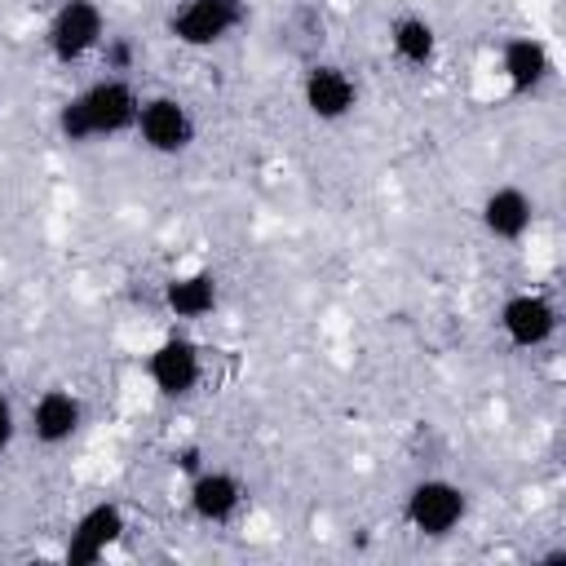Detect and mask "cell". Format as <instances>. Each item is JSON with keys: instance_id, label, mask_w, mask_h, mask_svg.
I'll list each match as a JSON object with an SVG mask.
<instances>
[{"instance_id": "obj_1", "label": "cell", "mask_w": 566, "mask_h": 566, "mask_svg": "<svg viewBox=\"0 0 566 566\" xmlns=\"http://www.w3.org/2000/svg\"><path fill=\"white\" fill-rule=\"evenodd\" d=\"M137 88L124 75H102L57 111V133L66 142H93V137H119L137 124Z\"/></svg>"}, {"instance_id": "obj_2", "label": "cell", "mask_w": 566, "mask_h": 566, "mask_svg": "<svg viewBox=\"0 0 566 566\" xmlns=\"http://www.w3.org/2000/svg\"><path fill=\"white\" fill-rule=\"evenodd\" d=\"M402 513H407V526H411L416 535L442 539V535H451V531L464 522L469 495H464L455 482H447V478H420V482L407 491Z\"/></svg>"}, {"instance_id": "obj_3", "label": "cell", "mask_w": 566, "mask_h": 566, "mask_svg": "<svg viewBox=\"0 0 566 566\" xmlns=\"http://www.w3.org/2000/svg\"><path fill=\"white\" fill-rule=\"evenodd\" d=\"M44 40H49L53 62H62V66L97 53L102 40H106V13H102V4L97 0H62Z\"/></svg>"}, {"instance_id": "obj_4", "label": "cell", "mask_w": 566, "mask_h": 566, "mask_svg": "<svg viewBox=\"0 0 566 566\" xmlns=\"http://www.w3.org/2000/svg\"><path fill=\"white\" fill-rule=\"evenodd\" d=\"M243 18H248L243 0H181L168 18V31L186 49H212L230 31H239Z\"/></svg>"}, {"instance_id": "obj_5", "label": "cell", "mask_w": 566, "mask_h": 566, "mask_svg": "<svg viewBox=\"0 0 566 566\" xmlns=\"http://www.w3.org/2000/svg\"><path fill=\"white\" fill-rule=\"evenodd\" d=\"M137 137H142V146L146 150H155V155H181L190 142H195V119H190V111L177 102V97H168V93H159V97H146L142 106H137Z\"/></svg>"}, {"instance_id": "obj_6", "label": "cell", "mask_w": 566, "mask_h": 566, "mask_svg": "<svg viewBox=\"0 0 566 566\" xmlns=\"http://www.w3.org/2000/svg\"><path fill=\"white\" fill-rule=\"evenodd\" d=\"M500 332L513 349H539L557 332V305L539 292H513L500 305Z\"/></svg>"}, {"instance_id": "obj_7", "label": "cell", "mask_w": 566, "mask_h": 566, "mask_svg": "<svg viewBox=\"0 0 566 566\" xmlns=\"http://www.w3.org/2000/svg\"><path fill=\"white\" fill-rule=\"evenodd\" d=\"M146 376H150V385H155L164 398H186V394L199 385V376H203V354H199L195 340L168 336V340H159V345L150 349Z\"/></svg>"}, {"instance_id": "obj_8", "label": "cell", "mask_w": 566, "mask_h": 566, "mask_svg": "<svg viewBox=\"0 0 566 566\" xmlns=\"http://www.w3.org/2000/svg\"><path fill=\"white\" fill-rule=\"evenodd\" d=\"M119 535H124V509L111 504V500H102V504H93V509H84V513L75 517L62 557H66V566H93V562L106 557V548H111Z\"/></svg>"}, {"instance_id": "obj_9", "label": "cell", "mask_w": 566, "mask_h": 566, "mask_svg": "<svg viewBox=\"0 0 566 566\" xmlns=\"http://www.w3.org/2000/svg\"><path fill=\"white\" fill-rule=\"evenodd\" d=\"M301 102H305V111H310L314 119L336 124V119H345V115L358 106V84H354L340 66L318 62V66H310L305 80H301Z\"/></svg>"}, {"instance_id": "obj_10", "label": "cell", "mask_w": 566, "mask_h": 566, "mask_svg": "<svg viewBox=\"0 0 566 566\" xmlns=\"http://www.w3.org/2000/svg\"><path fill=\"white\" fill-rule=\"evenodd\" d=\"M190 513L208 526H226L243 509V482L226 469H199L190 478Z\"/></svg>"}, {"instance_id": "obj_11", "label": "cell", "mask_w": 566, "mask_h": 566, "mask_svg": "<svg viewBox=\"0 0 566 566\" xmlns=\"http://www.w3.org/2000/svg\"><path fill=\"white\" fill-rule=\"evenodd\" d=\"M84 424V402L71 394V389H44L35 402H31V433L35 442L44 447H62L80 433Z\"/></svg>"}, {"instance_id": "obj_12", "label": "cell", "mask_w": 566, "mask_h": 566, "mask_svg": "<svg viewBox=\"0 0 566 566\" xmlns=\"http://www.w3.org/2000/svg\"><path fill=\"white\" fill-rule=\"evenodd\" d=\"M535 221V203L522 186H495L486 199H482V226L491 239H504V243H517Z\"/></svg>"}, {"instance_id": "obj_13", "label": "cell", "mask_w": 566, "mask_h": 566, "mask_svg": "<svg viewBox=\"0 0 566 566\" xmlns=\"http://www.w3.org/2000/svg\"><path fill=\"white\" fill-rule=\"evenodd\" d=\"M500 71L509 80L513 93H535L548 75H553V57H548V44L535 40V35H513L500 53Z\"/></svg>"}, {"instance_id": "obj_14", "label": "cell", "mask_w": 566, "mask_h": 566, "mask_svg": "<svg viewBox=\"0 0 566 566\" xmlns=\"http://www.w3.org/2000/svg\"><path fill=\"white\" fill-rule=\"evenodd\" d=\"M164 305L168 314L177 318H203L217 310V279L208 270H195V274H177L164 283Z\"/></svg>"}, {"instance_id": "obj_15", "label": "cell", "mask_w": 566, "mask_h": 566, "mask_svg": "<svg viewBox=\"0 0 566 566\" xmlns=\"http://www.w3.org/2000/svg\"><path fill=\"white\" fill-rule=\"evenodd\" d=\"M389 49H394V57L398 62H407V66H429L433 62V53H438V35H433V27L424 22V18H398L394 27H389Z\"/></svg>"}, {"instance_id": "obj_16", "label": "cell", "mask_w": 566, "mask_h": 566, "mask_svg": "<svg viewBox=\"0 0 566 566\" xmlns=\"http://www.w3.org/2000/svg\"><path fill=\"white\" fill-rule=\"evenodd\" d=\"M102 62H106L111 75H124V71L133 66V44L119 40V35H106V40H102Z\"/></svg>"}, {"instance_id": "obj_17", "label": "cell", "mask_w": 566, "mask_h": 566, "mask_svg": "<svg viewBox=\"0 0 566 566\" xmlns=\"http://www.w3.org/2000/svg\"><path fill=\"white\" fill-rule=\"evenodd\" d=\"M13 433H18V416H13V402L0 394V451L13 442Z\"/></svg>"}, {"instance_id": "obj_18", "label": "cell", "mask_w": 566, "mask_h": 566, "mask_svg": "<svg viewBox=\"0 0 566 566\" xmlns=\"http://www.w3.org/2000/svg\"><path fill=\"white\" fill-rule=\"evenodd\" d=\"M177 464H181V469H190V473H199V451H195V447H186V451L177 455Z\"/></svg>"}]
</instances>
